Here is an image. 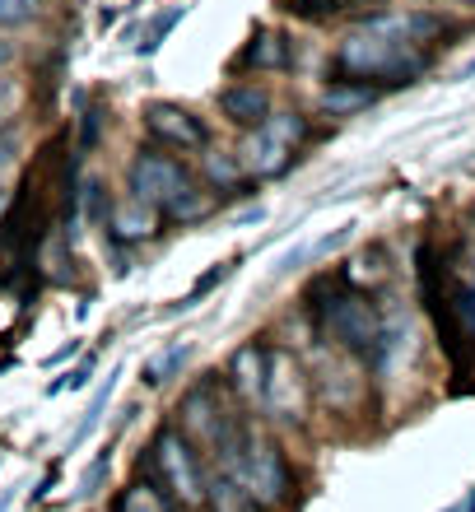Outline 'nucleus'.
<instances>
[{
  "label": "nucleus",
  "mask_w": 475,
  "mask_h": 512,
  "mask_svg": "<svg viewBox=\"0 0 475 512\" xmlns=\"http://www.w3.org/2000/svg\"><path fill=\"white\" fill-rule=\"evenodd\" d=\"M308 405V387L303 373L294 364V354L285 350H266V387H261V410L275 419H303Z\"/></svg>",
  "instance_id": "nucleus-8"
},
{
  "label": "nucleus",
  "mask_w": 475,
  "mask_h": 512,
  "mask_svg": "<svg viewBox=\"0 0 475 512\" xmlns=\"http://www.w3.org/2000/svg\"><path fill=\"white\" fill-rule=\"evenodd\" d=\"M150 480L154 489H168V499L177 508H201L205 503V471L196 452H191L187 433L182 429H159L150 443Z\"/></svg>",
  "instance_id": "nucleus-5"
},
{
  "label": "nucleus",
  "mask_w": 475,
  "mask_h": 512,
  "mask_svg": "<svg viewBox=\"0 0 475 512\" xmlns=\"http://www.w3.org/2000/svg\"><path fill=\"white\" fill-rule=\"evenodd\" d=\"M187 359H191V345H168L159 359L145 364V382H150V387H163L168 378H177V373L187 368Z\"/></svg>",
  "instance_id": "nucleus-15"
},
{
  "label": "nucleus",
  "mask_w": 475,
  "mask_h": 512,
  "mask_svg": "<svg viewBox=\"0 0 475 512\" xmlns=\"http://www.w3.org/2000/svg\"><path fill=\"white\" fill-rule=\"evenodd\" d=\"M89 368H94V359H84V364L80 368H70V373H66V378H61V382H52V396H61V391H80L84 387V382H89Z\"/></svg>",
  "instance_id": "nucleus-24"
},
{
  "label": "nucleus",
  "mask_w": 475,
  "mask_h": 512,
  "mask_svg": "<svg viewBox=\"0 0 475 512\" xmlns=\"http://www.w3.org/2000/svg\"><path fill=\"white\" fill-rule=\"evenodd\" d=\"M177 19H182V5H177V10H168V14H159V19H154V28H150V38L140 42V56H154V52H159V42L173 33Z\"/></svg>",
  "instance_id": "nucleus-19"
},
{
  "label": "nucleus",
  "mask_w": 475,
  "mask_h": 512,
  "mask_svg": "<svg viewBox=\"0 0 475 512\" xmlns=\"http://www.w3.org/2000/svg\"><path fill=\"white\" fill-rule=\"evenodd\" d=\"M466 284H471V294H475V252H471V266H466Z\"/></svg>",
  "instance_id": "nucleus-29"
},
{
  "label": "nucleus",
  "mask_w": 475,
  "mask_h": 512,
  "mask_svg": "<svg viewBox=\"0 0 475 512\" xmlns=\"http://www.w3.org/2000/svg\"><path fill=\"white\" fill-rule=\"evenodd\" d=\"M229 480L243 489V499L252 503V508H280V503L289 499V489H294V471H289L280 443L257 438V433H247V443H243V452H238V461H233Z\"/></svg>",
  "instance_id": "nucleus-4"
},
{
  "label": "nucleus",
  "mask_w": 475,
  "mask_h": 512,
  "mask_svg": "<svg viewBox=\"0 0 475 512\" xmlns=\"http://www.w3.org/2000/svg\"><path fill=\"white\" fill-rule=\"evenodd\" d=\"M317 322H322V331L336 340L345 354H359L364 364L382 368L392 336H387V326H382V317L368 294L340 289V294H331L326 303H317Z\"/></svg>",
  "instance_id": "nucleus-3"
},
{
  "label": "nucleus",
  "mask_w": 475,
  "mask_h": 512,
  "mask_svg": "<svg viewBox=\"0 0 475 512\" xmlns=\"http://www.w3.org/2000/svg\"><path fill=\"white\" fill-rule=\"evenodd\" d=\"M224 275H229V270H224V266H215V270H205L201 280L191 284V294H182V298H177V308H182V312H187V308H196V303H201V298H205V294H210V289H215V284H219V280H224Z\"/></svg>",
  "instance_id": "nucleus-20"
},
{
  "label": "nucleus",
  "mask_w": 475,
  "mask_h": 512,
  "mask_svg": "<svg viewBox=\"0 0 475 512\" xmlns=\"http://www.w3.org/2000/svg\"><path fill=\"white\" fill-rule=\"evenodd\" d=\"M378 89H368V84H350V80H331L322 89V112L326 117H354V112H364L378 103Z\"/></svg>",
  "instance_id": "nucleus-13"
},
{
  "label": "nucleus",
  "mask_w": 475,
  "mask_h": 512,
  "mask_svg": "<svg viewBox=\"0 0 475 512\" xmlns=\"http://www.w3.org/2000/svg\"><path fill=\"white\" fill-rule=\"evenodd\" d=\"M117 512H163V499L154 494L150 485H145V489H126L122 503H117Z\"/></svg>",
  "instance_id": "nucleus-18"
},
{
  "label": "nucleus",
  "mask_w": 475,
  "mask_h": 512,
  "mask_svg": "<svg viewBox=\"0 0 475 512\" xmlns=\"http://www.w3.org/2000/svg\"><path fill=\"white\" fill-rule=\"evenodd\" d=\"M108 466H112V452L103 447V457H98L94 466L84 471V480H80V494H84V499H89V494H98V485H103V475H108Z\"/></svg>",
  "instance_id": "nucleus-22"
},
{
  "label": "nucleus",
  "mask_w": 475,
  "mask_h": 512,
  "mask_svg": "<svg viewBox=\"0 0 475 512\" xmlns=\"http://www.w3.org/2000/svg\"><path fill=\"white\" fill-rule=\"evenodd\" d=\"M126 187H131L136 201L154 205L159 215L182 219V224H191V219H201L205 210H210V196L196 187V177L187 173V163L173 159V154H159V149H140L136 159H131Z\"/></svg>",
  "instance_id": "nucleus-2"
},
{
  "label": "nucleus",
  "mask_w": 475,
  "mask_h": 512,
  "mask_svg": "<svg viewBox=\"0 0 475 512\" xmlns=\"http://www.w3.org/2000/svg\"><path fill=\"white\" fill-rule=\"evenodd\" d=\"M108 233L117 238V243H140V238H150L154 229H159V210L145 201H136V196H126V201L108 205Z\"/></svg>",
  "instance_id": "nucleus-10"
},
{
  "label": "nucleus",
  "mask_w": 475,
  "mask_h": 512,
  "mask_svg": "<svg viewBox=\"0 0 475 512\" xmlns=\"http://www.w3.org/2000/svg\"><path fill=\"white\" fill-rule=\"evenodd\" d=\"M14 108H19V89H14V80H5V75H0V126L14 117Z\"/></svg>",
  "instance_id": "nucleus-25"
},
{
  "label": "nucleus",
  "mask_w": 475,
  "mask_h": 512,
  "mask_svg": "<svg viewBox=\"0 0 475 512\" xmlns=\"http://www.w3.org/2000/svg\"><path fill=\"white\" fill-rule=\"evenodd\" d=\"M98 126H103V112L89 108V112L80 117V154H89V149L98 145Z\"/></svg>",
  "instance_id": "nucleus-23"
},
{
  "label": "nucleus",
  "mask_w": 475,
  "mask_h": 512,
  "mask_svg": "<svg viewBox=\"0 0 475 512\" xmlns=\"http://www.w3.org/2000/svg\"><path fill=\"white\" fill-rule=\"evenodd\" d=\"M448 512H475V494H466V499L457 503V508H448Z\"/></svg>",
  "instance_id": "nucleus-28"
},
{
  "label": "nucleus",
  "mask_w": 475,
  "mask_h": 512,
  "mask_svg": "<svg viewBox=\"0 0 475 512\" xmlns=\"http://www.w3.org/2000/svg\"><path fill=\"white\" fill-rule=\"evenodd\" d=\"M224 378L233 382V391L243 396V401H257L261 405V387H266V345H243V350H233L229 359V373Z\"/></svg>",
  "instance_id": "nucleus-11"
},
{
  "label": "nucleus",
  "mask_w": 475,
  "mask_h": 512,
  "mask_svg": "<svg viewBox=\"0 0 475 512\" xmlns=\"http://www.w3.org/2000/svg\"><path fill=\"white\" fill-rule=\"evenodd\" d=\"M303 135H308V117L303 112H271L266 122L252 131L243 145V173L247 177H280L299 154Z\"/></svg>",
  "instance_id": "nucleus-6"
},
{
  "label": "nucleus",
  "mask_w": 475,
  "mask_h": 512,
  "mask_svg": "<svg viewBox=\"0 0 475 512\" xmlns=\"http://www.w3.org/2000/svg\"><path fill=\"white\" fill-rule=\"evenodd\" d=\"M219 112H224L233 126L257 131V126L271 117V94H266V84H229V89L219 94Z\"/></svg>",
  "instance_id": "nucleus-9"
},
{
  "label": "nucleus",
  "mask_w": 475,
  "mask_h": 512,
  "mask_svg": "<svg viewBox=\"0 0 475 512\" xmlns=\"http://www.w3.org/2000/svg\"><path fill=\"white\" fill-rule=\"evenodd\" d=\"M205 177H210V182H215L219 191H233V187H243V163L233 159V154H215V149H210V154H205Z\"/></svg>",
  "instance_id": "nucleus-16"
},
{
  "label": "nucleus",
  "mask_w": 475,
  "mask_h": 512,
  "mask_svg": "<svg viewBox=\"0 0 475 512\" xmlns=\"http://www.w3.org/2000/svg\"><path fill=\"white\" fill-rule=\"evenodd\" d=\"M289 66V38L275 33V28H257L247 47L238 52L233 70H285Z\"/></svg>",
  "instance_id": "nucleus-12"
},
{
  "label": "nucleus",
  "mask_w": 475,
  "mask_h": 512,
  "mask_svg": "<svg viewBox=\"0 0 475 512\" xmlns=\"http://www.w3.org/2000/svg\"><path fill=\"white\" fill-rule=\"evenodd\" d=\"M145 131L173 154H201L210 149V126L182 103H150L145 108Z\"/></svg>",
  "instance_id": "nucleus-7"
},
{
  "label": "nucleus",
  "mask_w": 475,
  "mask_h": 512,
  "mask_svg": "<svg viewBox=\"0 0 475 512\" xmlns=\"http://www.w3.org/2000/svg\"><path fill=\"white\" fill-rule=\"evenodd\" d=\"M10 168H14V140L0 135V196H5V182H10Z\"/></svg>",
  "instance_id": "nucleus-26"
},
{
  "label": "nucleus",
  "mask_w": 475,
  "mask_h": 512,
  "mask_svg": "<svg viewBox=\"0 0 475 512\" xmlns=\"http://www.w3.org/2000/svg\"><path fill=\"white\" fill-rule=\"evenodd\" d=\"M33 14H38V0H0V28L24 24Z\"/></svg>",
  "instance_id": "nucleus-21"
},
{
  "label": "nucleus",
  "mask_w": 475,
  "mask_h": 512,
  "mask_svg": "<svg viewBox=\"0 0 475 512\" xmlns=\"http://www.w3.org/2000/svg\"><path fill=\"white\" fill-rule=\"evenodd\" d=\"M434 66V47L410 42L406 33H396L387 24V14H368L364 24L354 28L350 38L331 52V80H350V84H368V89H406Z\"/></svg>",
  "instance_id": "nucleus-1"
},
{
  "label": "nucleus",
  "mask_w": 475,
  "mask_h": 512,
  "mask_svg": "<svg viewBox=\"0 0 475 512\" xmlns=\"http://www.w3.org/2000/svg\"><path fill=\"white\" fill-rule=\"evenodd\" d=\"M359 0H285L289 14H299V19H313V24H322V19H336V14L354 10Z\"/></svg>",
  "instance_id": "nucleus-17"
},
{
  "label": "nucleus",
  "mask_w": 475,
  "mask_h": 512,
  "mask_svg": "<svg viewBox=\"0 0 475 512\" xmlns=\"http://www.w3.org/2000/svg\"><path fill=\"white\" fill-rule=\"evenodd\" d=\"M457 80H475V56H471V61H466L462 70H457Z\"/></svg>",
  "instance_id": "nucleus-27"
},
{
  "label": "nucleus",
  "mask_w": 475,
  "mask_h": 512,
  "mask_svg": "<svg viewBox=\"0 0 475 512\" xmlns=\"http://www.w3.org/2000/svg\"><path fill=\"white\" fill-rule=\"evenodd\" d=\"M117 378H122V368H112V373H108V382H103V387L94 391V401H89V410H84V415H80V429L70 433L66 452H75V447H80L84 438H89V433L98 429V419H103V410H108V401H112V391H117Z\"/></svg>",
  "instance_id": "nucleus-14"
}]
</instances>
